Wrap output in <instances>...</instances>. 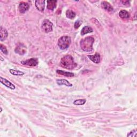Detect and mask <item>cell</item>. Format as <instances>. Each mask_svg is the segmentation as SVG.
Masks as SVG:
<instances>
[{
  "label": "cell",
  "instance_id": "1",
  "mask_svg": "<svg viewBox=\"0 0 137 137\" xmlns=\"http://www.w3.org/2000/svg\"><path fill=\"white\" fill-rule=\"evenodd\" d=\"M60 66L63 68L72 70L77 67V64L75 62L74 59L72 56L67 55L63 56L61 59Z\"/></svg>",
  "mask_w": 137,
  "mask_h": 137
},
{
  "label": "cell",
  "instance_id": "2",
  "mask_svg": "<svg viewBox=\"0 0 137 137\" xmlns=\"http://www.w3.org/2000/svg\"><path fill=\"white\" fill-rule=\"evenodd\" d=\"M94 41V38L92 37H86L81 40L80 47L85 52H91L93 49V45Z\"/></svg>",
  "mask_w": 137,
  "mask_h": 137
},
{
  "label": "cell",
  "instance_id": "3",
  "mask_svg": "<svg viewBox=\"0 0 137 137\" xmlns=\"http://www.w3.org/2000/svg\"><path fill=\"white\" fill-rule=\"evenodd\" d=\"M71 43V38L69 36H63L58 41V45L61 49H66L68 48Z\"/></svg>",
  "mask_w": 137,
  "mask_h": 137
},
{
  "label": "cell",
  "instance_id": "4",
  "mask_svg": "<svg viewBox=\"0 0 137 137\" xmlns=\"http://www.w3.org/2000/svg\"><path fill=\"white\" fill-rule=\"evenodd\" d=\"M41 28L46 33H49L53 31V24L48 19H45L42 23Z\"/></svg>",
  "mask_w": 137,
  "mask_h": 137
},
{
  "label": "cell",
  "instance_id": "5",
  "mask_svg": "<svg viewBox=\"0 0 137 137\" xmlns=\"http://www.w3.org/2000/svg\"><path fill=\"white\" fill-rule=\"evenodd\" d=\"M38 59L37 58H32L21 61V64L23 65L29 67H36L38 66Z\"/></svg>",
  "mask_w": 137,
  "mask_h": 137
},
{
  "label": "cell",
  "instance_id": "6",
  "mask_svg": "<svg viewBox=\"0 0 137 137\" xmlns=\"http://www.w3.org/2000/svg\"><path fill=\"white\" fill-rule=\"evenodd\" d=\"M15 52L20 55H23L26 53V47L23 44H19L16 47Z\"/></svg>",
  "mask_w": 137,
  "mask_h": 137
},
{
  "label": "cell",
  "instance_id": "7",
  "mask_svg": "<svg viewBox=\"0 0 137 137\" xmlns=\"http://www.w3.org/2000/svg\"><path fill=\"white\" fill-rule=\"evenodd\" d=\"M0 80H1V83L4 85L6 87L10 88L11 90H15V86L12 84L9 80L7 79L3 78V77H0Z\"/></svg>",
  "mask_w": 137,
  "mask_h": 137
},
{
  "label": "cell",
  "instance_id": "8",
  "mask_svg": "<svg viewBox=\"0 0 137 137\" xmlns=\"http://www.w3.org/2000/svg\"><path fill=\"white\" fill-rule=\"evenodd\" d=\"M29 8H30V6L27 3L24 2L20 3L19 5V7H18L19 12L22 13H25L26 11L28 10Z\"/></svg>",
  "mask_w": 137,
  "mask_h": 137
},
{
  "label": "cell",
  "instance_id": "9",
  "mask_svg": "<svg viewBox=\"0 0 137 137\" xmlns=\"http://www.w3.org/2000/svg\"><path fill=\"white\" fill-rule=\"evenodd\" d=\"M88 57L94 63L98 64L100 62V55L99 53H95L93 55H88Z\"/></svg>",
  "mask_w": 137,
  "mask_h": 137
},
{
  "label": "cell",
  "instance_id": "10",
  "mask_svg": "<svg viewBox=\"0 0 137 137\" xmlns=\"http://www.w3.org/2000/svg\"><path fill=\"white\" fill-rule=\"evenodd\" d=\"M45 2V1H42V0H38L35 2V6L39 11H43L44 10Z\"/></svg>",
  "mask_w": 137,
  "mask_h": 137
},
{
  "label": "cell",
  "instance_id": "11",
  "mask_svg": "<svg viewBox=\"0 0 137 137\" xmlns=\"http://www.w3.org/2000/svg\"><path fill=\"white\" fill-rule=\"evenodd\" d=\"M47 9L49 10L53 11L56 7L57 1H55V0H49V1H47Z\"/></svg>",
  "mask_w": 137,
  "mask_h": 137
},
{
  "label": "cell",
  "instance_id": "12",
  "mask_svg": "<svg viewBox=\"0 0 137 137\" xmlns=\"http://www.w3.org/2000/svg\"><path fill=\"white\" fill-rule=\"evenodd\" d=\"M101 7L103 9L106 10L108 11H113V7H112L110 4L107 1H102L101 2Z\"/></svg>",
  "mask_w": 137,
  "mask_h": 137
},
{
  "label": "cell",
  "instance_id": "13",
  "mask_svg": "<svg viewBox=\"0 0 137 137\" xmlns=\"http://www.w3.org/2000/svg\"><path fill=\"white\" fill-rule=\"evenodd\" d=\"M57 84L59 85H65V86H67L68 87H72V84L71 83H70L69 82H68L67 80L66 79H57Z\"/></svg>",
  "mask_w": 137,
  "mask_h": 137
},
{
  "label": "cell",
  "instance_id": "14",
  "mask_svg": "<svg viewBox=\"0 0 137 137\" xmlns=\"http://www.w3.org/2000/svg\"><path fill=\"white\" fill-rule=\"evenodd\" d=\"M56 73L59 74V75H63V76H66V77H72L75 76L74 74L72 73V72H69L64 71L60 70H56Z\"/></svg>",
  "mask_w": 137,
  "mask_h": 137
},
{
  "label": "cell",
  "instance_id": "15",
  "mask_svg": "<svg viewBox=\"0 0 137 137\" xmlns=\"http://www.w3.org/2000/svg\"><path fill=\"white\" fill-rule=\"evenodd\" d=\"M0 35H1V41H4L8 37V32L4 28H3L2 26L1 27L0 29Z\"/></svg>",
  "mask_w": 137,
  "mask_h": 137
},
{
  "label": "cell",
  "instance_id": "16",
  "mask_svg": "<svg viewBox=\"0 0 137 137\" xmlns=\"http://www.w3.org/2000/svg\"><path fill=\"white\" fill-rule=\"evenodd\" d=\"M119 16L120 18L124 19H128L130 17V15L129 12L125 10H122L121 11H120L119 13Z\"/></svg>",
  "mask_w": 137,
  "mask_h": 137
},
{
  "label": "cell",
  "instance_id": "17",
  "mask_svg": "<svg viewBox=\"0 0 137 137\" xmlns=\"http://www.w3.org/2000/svg\"><path fill=\"white\" fill-rule=\"evenodd\" d=\"M93 32V30L91 27L88 26H84L82 28V31H81V35H84L85 34H86L87 33H92V32Z\"/></svg>",
  "mask_w": 137,
  "mask_h": 137
},
{
  "label": "cell",
  "instance_id": "18",
  "mask_svg": "<svg viewBox=\"0 0 137 137\" xmlns=\"http://www.w3.org/2000/svg\"><path fill=\"white\" fill-rule=\"evenodd\" d=\"M66 16L67 18L72 19L75 18V17H76V13L73 11L71 10H68L66 12Z\"/></svg>",
  "mask_w": 137,
  "mask_h": 137
},
{
  "label": "cell",
  "instance_id": "19",
  "mask_svg": "<svg viewBox=\"0 0 137 137\" xmlns=\"http://www.w3.org/2000/svg\"><path fill=\"white\" fill-rule=\"evenodd\" d=\"M9 71H10V73L14 76H23L24 75V73L23 72L20 71L19 70H16L14 69H10Z\"/></svg>",
  "mask_w": 137,
  "mask_h": 137
},
{
  "label": "cell",
  "instance_id": "20",
  "mask_svg": "<svg viewBox=\"0 0 137 137\" xmlns=\"http://www.w3.org/2000/svg\"><path fill=\"white\" fill-rule=\"evenodd\" d=\"M86 102V99H78L74 102V104L76 106H81L84 104Z\"/></svg>",
  "mask_w": 137,
  "mask_h": 137
},
{
  "label": "cell",
  "instance_id": "21",
  "mask_svg": "<svg viewBox=\"0 0 137 137\" xmlns=\"http://www.w3.org/2000/svg\"><path fill=\"white\" fill-rule=\"evenodd\" d=\"M0 49H1V51L5 55H7L8 52V51H7V49L5 46H4V45H3L2 44H1V45H0Z\"/></svg>",
  "mask_w": 137,
  "mask_h": 137
},
{
  "label": "cell",
  "instance_id": "22",
  "mask_svg": "<svg viewBox=\"0 0 137 137\" xmlns=\"http://www.w3.org/2000/svg\"><path fill=\"white\" fill-rule=\"evenodd\" d=\"M137 135V132H136V129H134L132 131H131L129 133H128L127 135V136L128 137V136H131V137H132V136H134V137H136Z\"/></svg>",
  "mask_w": 137,
  "mask_h": 137
},
{
  "label": "cell",
  "instance_id": "23",
  "mask_svg": "<svg viewBox=\"0 0 137 137\" xmlns=\"http://www.w3.org/2000/svg\"><path fill=\"white\" fill-rule=\"evenodd\" d=\"M82 24V21H80L79 20L76 21L74 24V27L76 29H77L80 26H81V25Z\"/></svg>",
  "mask_w": 137,
  "mask_h": 137
},
{
  "label": "cell",
  "instance_id": "24",
  "mask_svg": "<svg viewBox=\"0 0 137 137\" xmlns=\"http://www.w3.org/2000/svg\"><path fill=\"white\" fill-rule=\"evenodd\" d=\"M1 61H3V60L2 57H1Z\"/></svg>",
  "mask_w": 137,
  "mask_h": 137
},
{
  "label": "cell",
  "instance_id": "25",
  "mask_svg": "<svg viewBox=\"0 0 137 137\" xmlns=\"http://www.w3.org/2000/svg\"><path fill=\"white\" fill-rule=\"evenodd\" d=\"M2 108H1V112H2Z\"/></svg>",
  "mask_w": 137,
  "mask_h": 137
}]
</instances>
